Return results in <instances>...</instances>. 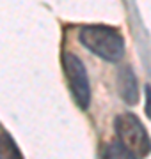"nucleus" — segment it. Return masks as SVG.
<instances>
[{
    "instance_id": "obj_2",
    "label": "nucleus",
    "mask_w": 151,
    "mask_h": 159,
    "mask_svg": "<svg viewBox=\"0 0 151 159\" xmlns=\"http://www.w3.org/2000/svg\"><path fill=\"white\" fill-rule=\"evenodd\" d=\"M117 138L124 148L135 156H148L151 152V142L144 125L134 113H123L114 122Z\"/></svg>"
},
{
    "instance_id": "obj_7",
    "label": "nucleus",
    "mask_w": 151,
    "mask_h": 159,
    "mask_svg": "<svg viewBox=\"0 0 151 159\" xmlns=\"http://www.w3.org/2000/svg\"><path fill=\"white\" fill-rule=\"evenodd\" d=\"M146 96H148V108H146V111H148V115L151 117V87L146 89Z\"/></svg>"
},
{
    "instance_id": "obj_4",
    "label": "nucleus",
    "mask_w": 151,
    "mask_h": 159,
    "mask_svg": "<svg viewBox=\"0 0 151 159\" xmlns=\"http://www.w3.org/2000/svg\"><path fill=\"white\" fill-rule=\"evenodd\" d=\"M119 90H121L123 99L128 104H135L139 99V89H137V80H135L132 69H123L119 74Z\"/></svg>"
},
{
    "instance_id": "obj_5",
    "label": "nucleus",
    "mask_w": 151,
    "mask_h": 159,
    "mask_svg": "<svg viewBox=\"0 0 151 159\" xmlns=\"http://www.w3.org/2000/svg\"><path fill=\"white\" fill-rule=\"evenodd\" d=\"M0 157H22V152L18 150L9 134L0 136Z\"/></svg>"
},
{
    "instance_id": "obj_1",
    "label": "nucleus",
    "mask_w": 151,
    "mask_h": 159,
    "mask_svg": "<svg viewBox=\"0 0 151 159\" xmlns=\"http://www.w3.org/2000/svg\"><path fill=\"white\" fill-rule=\"evenodd\" d=\"M80 43L94 55L101 57L107 62H117L124 53V39L117 30L103 25L82 27L78 32Z\"/></svg>"
},
{
    "instance_id": "obj_3",
    "label": "nucleus",
    "mask_w": 151,
    "mask_h": 159,
    "mask_svg": "<svg viewBox=\"0 0 151 159\" xmlns=\"http://www.w3.org/2000/svg\"><path fill=\"white\" fill-rule=\"evenodd\" d=\"M64 71H66V78L70 83V90L73 94V99L80 108H87L91 102V87H89L87 73L80 58L73 55V53H66L64 55Z\"/></svg>"
},
{
    "instance_id": "obj_6",
    "label": "nucleus",
    "mask_w": 151,
    "mask_h": 159,
    "mask_svg": "<svg viewBox=\"0 0 151 159\" xmlns=\"http://www.w3.org/2000/svg\"><path fill=\"white\" fill-rule=\"evenodd\" d=\"M105 156H110V157H134V154L130 152L128 148L123 147L121 142L112 143L110 147H109V150L105 152Z\"/></svg>"
}]
</instances>
